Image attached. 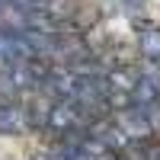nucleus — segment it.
Returning a JSON list of instances; mask_svg holds the SVG:
<instances>
[{
	"mask_svg": "<svg viewBox=\"0 0 160 160\" xmlns=\"http://www.w3.org/2000/svg\"><path fill=\"white\" fill-rule=\"evenodd\" d=\"M22 125H26L22 109H16V106H0V135H19Z\"/></svg>",
	"mask_w": 160,
	"mask_h": 160,
	"instance_id": "obj_2",
	"label": "nucleus"
},
{
	"mask_svg": "<svg viewBox=\"0 0 160 160\" xmlns=\"http://www.w3.org/2000/svg\"><path fill=\"white\" fill-rule=\"evenodd\" d=\"M22 58H32V45L26 35H16L10 29H0V61L19 64Z\"/></svg>",
	"mask_w": 160,
	"mask_h": 160,
	"instance_id": "obj_1",
	"label": "nucleus"
}]
</instances>
